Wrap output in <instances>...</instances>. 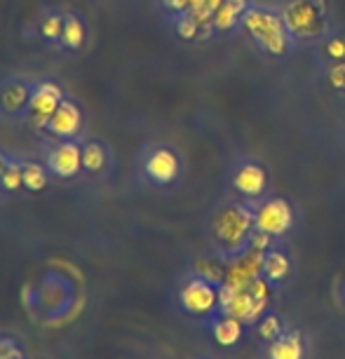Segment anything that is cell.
<instances>
[{
    "instance_id": "cell-12",
    "label": "cell",
    "mask_w": 345,
    "mask_h": 359,
    "mask_svg": "<svg viewBox=\"0 0 345 359\" xmlns=\"http://www.w3.org/2000/svg\"><path fill=\"white\" fill-rule=\"evenodd\" d=\"M80 123H83L80 108L76 104H71V101H62V106L50 118V130L57 137H73L80 130Z\"/></svg>"
},
{
    "instance_id": "cell-21",
    "label": "cell",
    "mask_w": 345,
    "mask_h": 359,
    "mask_svg": "<svg viewBox=\"0 0 345 359\" xmlns=\"http://www.w3.org/2000/svg\"><path fill=\"white\" fill-rule=\"evenodd\" d=\"M106 165V153L99 144H90L83 148V167L90 172H99Z\"/></svg>"
},
{
    "instance_id": "cell-28",
    "label": "cell",
    "mask_w": 345,
    "mask_h": 359,
    "mask_svg": "<svg viewBox=\"0 0 345 359\" xmlns=\"http://www.w3.org/2000/svg\"><path fill=\"white\" fill-rule=\"evenodd\" d=\"M327 57L331 59V62H343L345 59V40H341V38L331 40V43L327 45Z\"/></svg>"
},
{
    "instance_id": "cell-14",
    "label": "cell",
    "mask_w": 345,
    "mask_h": 359,
    "mask_svg": "<svg viewBox=\"0 0 345 359\" xmlns=\"http://www.w3.org/2000/svg\"><path fill=\"white\" fill-rule=\"evenodd\" d=\"M270 359H303V343L299 334H282L270 343Z\"/></svg>"
},
{
    "instance_id": "cell-31",
    "label": "cell",
    "mask_w": 345,
    "mask_h": 359,
    "mask_svg": "<svg viewBox=\"0 0 345 359\" xmlns=\"http://www.w3.org/2000/svg\"><path fill=\"white\" fill-rule=\"evenodd\" d=\"M162 3L169 12H177V15H186L191 10V0H162Z\"/></svg>"
},
{
    "instance_id": "cell-16",
    "label": "cell",
    "mask_w": 345,
    "mask_h": 359,
    "mask_svg": "<svg viewBox=\"0 0 345 359\" xmlns=\"http://www.w3.org/2000/svg\"><path fill=\"white\" fill-rule=\"evenodd\" d=\"M292 270V263L282 252H266L263 254V270L261 275L266 277L268 282H280L289 275Z\"/></svg>"
},
{
    "instance_id": "cell-23",
    "label": "cell",
    "mask_w": 345,
    "mask_h": 359,
    "mask_svg": "<svg viewBox=\"0 0 345 359\" xmlns=\"http://www.w3.org/2000/svg\"><path fill=\"white\" fill-rule=\"evenodd\" d=\"M198 270H200V277L205 280L214 282V284H221L223 282V275H226V266H221L219 261L214 259H205L198 263Z\"/></svg>"
},
{
    "instance_id": "cell-7",
    "label": "cell",
    "mask_w": 345,
    "mask_h": 359,
    "mask_svg": "<svg viewBox=\"0 0 345 359\" xmlns=\"http://www.w3.org/2000/svg\"><path fill=\"white\" fill-rule=\"evenodd\" d=\"M181 306L191 315H209L219 308V289L205 277H195L181 289Z\"/></svg>"
},
{
    "instance_id": "cell-1",
    "label": "cell",
    "mask_w": 345,
    "mask_h": 359,
    "mask_svg": "<svg viewBox=\"0 0 345 359\" xmlns=\"http://www.w3.org/2000/svg\"><path fill=\"white\" fill-rule=\"evenodd\" d=\"M242 26L249 33V38L270 57H284L292 52V33L284 24L282 15L268 8H249L242 17Z\"/></svg>"
},
{
    "instance_id": "cell-10",
    "label": "cell",
    "mask_w": 345,
    "mask_h": 359,
    "mask_svg": "<svg viewBox=\"0 0 345 359\" xmlns=\"http://www.w3.org/2000/svg\"><path fill=\"white\" fill-rule=\"evenodd\" d=\"M146 174L155 184H172L179 176V158L167 148H158L146 162Z\"/></svg>"
},
{
    "instance_id": "cell-11",
    "label": "cell",
    "mask_w": 345,
    "mask_h": 359,
    "mask_svg": "<svg viewBox=\"0 0 345 359\" xmlns=\"http://www.w3.org/2000/svg\"><path fill=\"white\" fill-rule=\"evenodd\" d=\"M50 167L52 172L62 179H69V176H76L83 167V151L76 144H62L57 146L50 155Z\"/></svg>"
},
{
    "instance_id": "cell-24",
    "label": "cell",
    "mask_w": 345,
    "mask_h": 359,
    "mask_svg": "<svg viewBox=\"0 0 345 359\" xmlns=\"http://www.w3.org/2000/svg\"><path fill=\"white\" fill-rule=\"evenodd\" d=\"M0 184L5 191H17L19 186H24V169L19 165H8L0 174Z\"/></svg>"
},
{
    "instance_id": "cell-3",
    "label": "cell",
    "mask_w": 345,
    "mask_h": 359,
    "mask_svg": "<svg viewBox=\"0 0 345 359\" xmlns=\"http://www.w3.org/2000/svg\"><path fill=\"white\" fill-rule=\"evenodd\" d=\"M282 19L296 40H315L327 31V0H287Z\"/></svg>"
},
{
    "instance_id": "cell-5",
    "label": "cell",
    "mask_w": 345,
    "mask_h": 359,
    "mask_svg": "<svg viewBox=\"0 0 345 359\" xmlns=\"http://www.w3.org/2000/svg\"><path fill=\"white\" fill-rule=\"evenodd\" d=\"M292 226H294V209L282 198H270L266 202H261L259 209L254 212V228L270 237H280L284 233H289Z\"/></svg>"
},
{
    "instance_id": "cell-26",
    "label": "cell",
    "mask_w": 345,
    "mask_h": 359,
    "mask_svg": "<svg viewBox=\"0 0 345 359\" xmlns=\"http://www.w3.org/2000/svg\"><path fill=\"white\" fill-rule=\"evenodd\" d=\"M62 31H64V19L57 17V15L47 17L45 22H43V26H40V33H43L47 40L62 38Z\"/></svg>"
},
{
    "instance_id": "cell-2",
    "label": "cell",
    "mask_w": 345,
    "mask_h": 359,
    "mask_svg": "<svg viewBox=\"0 0 345 359\" xmlns=\"http://www.w3.org/2000/svg\"><path fill=\"white\" fill-rule=\"evenodd\" d=\"M270 287L266 277H259L247 287H223L219 289V308L223 315L238 317L242 322H259L268 308Z\"/></svg>"
},
{
    "instance_id": "cell-4",
    "label": "cell",
    "mask_w": 345,
    "mask_h": 359,
    "mask_svg": "<svg viewBox=\"0 0 345 359\" xmlns=\"http://www.w3.org/2000/svg\"><path fill=\"white\" fill-rule=\"evenodd\" d=\"M254 230V214L242 205H228L214 216V235L230 254H240L249 247Z\"/></svg>"
},
{
    "instance_id": "cell-18",
    "label": "cell",
    "mask_w": 345,
    "mask_h": 359,
    "mask_svg": "<svg viewBox=\"0 0 345 359\" xmlns=\"http://www.w3.org/2000/svg\"><path fill=\"white\" fill-rule=\"evenodd\" d=\"M221 3L223 0H191L188 15H193L205 29L212 31V17H214V12L221 8Z\"/></svg>"
},
{
    "instance_id": "cell-13",
    "label": "cell",
    "mask_w": 345,
    "mask_h": 359,
    "mask_svg": "<svg viewBox=\"0 0 345 359\" xmlns=\"http://www.w3.org/2000/svg\"><path fill=\"white\" fill-rule=\"evenodd\" d=\"M249 3L247 0H223L221 8L214 12L212 26L216 31H230L233 26L242 24V17L247 15Z\"/></svg>"
},
{
    "instance_id": "cell-6",
    "label": "cell",
    "mask_w": 345,
    "mask_h": 359,
    "mask_svg": "<svg viewBox=\"0 0 345 359\" xmlns=\"http://www.w3.org/2000/svg\"><path fill=\"white\" fill-rule=\"evenodd\" d=\"M263 254L254 247H247L245 252L235 254L233 261L226 263V275H223V287H247L261 277L263 270Z\"/></svg>"
},
{
    "instance_id": "cell-19",
    "label": "cell",
    "mask_w": 345,
    "mask_h": 359,
    "mask_svg": "<svg viewBox=\"0 0 345 359\" xmlns=\"http://www.w3.org/2000/svg\"><path fill=\"white\" fill-rule=\"evenodd\" d=\"M85 40V26L80 19L76 17H66L64 19V31H62V43L66 47H71V50H76V47L83 45Z\"/></svg>"
},
{
    "instance_id": "cell-32",
    "label": "cell",
    "mask_w": 345,
    "mask_h": 359,
    "mask_svg": "<svg viewBox=\"0 0 345 359\" xmlns=\"http://www.w3.org/2000/svg\"><path fill=\"white\" fill-rule=\"evenodd\" d=\"M5 167H8V165H5V162H3V155H0V174H3V169Z\"/></svg>"
},
{
    "instance_id": "cell-27",
    "label": "cell",
    "mask_w": 345,
    "mask_h": 359,
    "mask_svg": "<svg viewBox=\"0 0 345 359\" xmlns=\"http://www.w3.org/2000/svg\"><path fill=\"white\" fill-rule=\"evenodd\" d=\"M327 76H329L331 87H336V90H345V59H343V62L331 64Z\"/></svg>"
},
{
    "instance_id": "cell-29",
    "label": "cell",
    "mask_w": 345,
    "mask_h": 359,
    "mask_svg": "<svg viewBox=\"0 0 345 359\" xmlns=\"http://www.w3.org/2000/svg\"><path fill=\"white\" fill-rule=\"evenodd\" d=\"M0 359H24V352L12 341H0Z\"/></svg>"
},
{
    "instance_id": "cell-8",
    "label": "cell",
    "mask_w": 345,
    "mask_h": 359,
    "mask_svg": "<svg viewBox=\"0 0 345 359\" xmlns=\"http://www.w3.org/2000/svg\"><path fill=\"white\" fill-rule=\"evenodd\" d=\"M62 90H59L54 83H40L36 90L31 92V113L33 120H36V127H50V118L52 113L62 106Z\"/></svg>"
},
{
    "instance_id": "cell-9",
    "label": "cell",
    "mask_w": 345,
    "mask_h": 359,
    "mask_svg": "<svg viewBox=\"0 0 345 359\" xmlns=\"http://www.w3.org/2000/svg\"><path fill=\"white\" fill-rule=\"evenodd\" d=\"M233 186L238 188L242 195H249V198H259V195L266 193L268 186V174L266 169L256 162H245L238 172H235Z\"/></svg>"
},
{
    "instance_id": "cell-15",
    "label": "cell",
    "mask_w": 345,
    "mask_h": 359,
    "mask_svg": "<svg viewBox=\"0 0 345 359\" xmlns=\"http://www.w3.org/2000/svg\"><path fill=\"white\" fill-rule=\"evenodd\" d=\"M242 320L238 317H230V315H223L219 322L214 324V341L223 345V348H230L235 345L242 338Z\"/></svg>"
},
{
    "instance_id": "cell-17",
    "label": "cell",
    "mask_w": 345,
    "mask_h": 359,
    "mask_svg": "<svg viewBox=\"0 0 345 359\" xmlns=\"http://www.w3.org/2000/svg\"><path fill=\"white\" fill-rule=\"evenodd\" d=\"M29 101H31V90L22 83H10L3 92H0V104H3V108L8 113L22 111Z\"/></svg>"
},
{
    "instance_id": "cell-25",
    "label": "cell",
    "mask_w": 345,
    "mask_h": 359,
    "mask_svg": "<svg viewBox=\"0 0 345 359\" xmlns=\"http://www.w3.org/2000/svg\"><path fill=\"white\" fill-rule=\"evenodd\" d=\"M259 336L263 338V341H268V343H273L275 338H280L282 336L280 320H277L275 315H266V317H263V320L259 322Z\"/></svg>"
},
{
    "instance_id": "cell-22",
    "label": "cell",
    "mask_w": 345,
    "mask_h": 359,
    "mask_svg": "<svg viewBox=\"0 0 345 359\" xmlns=\"http://www.w3.org/2000/svg\"><path fill=\"white\" fill-rule=\"evenodd\" d=\"M200 31H209V29H205L198 19H195L193 15H181V19H179V24H177V33L184 40H195V38H200Z\"/></svg>"
},
{
    "instance_id": "cell-20",
    "label": "cell",
    "mask_w": 345,
    "mask_h": 359,
    "mask_svg": "<svg viewBox=\"0 0 345 359\" xmlns=\"http://www.w3.org/2000/svg\"><path fill=\"white\" fill-rule=\"evenodd\" d=\"M24 186L29 188V191H43L47 186V174L45 169L36 165V162H29V165H24Z\"/></svg>"
},
{
    "instance_id": "cell-30",
    "label": "cell",
    "mask_w": 345,
    "mask_h": 359,
    "mask_svg": "<svg viewBox=\"0 0 345 359\" xmlns=\"http://www.w3.org/2000/svg\"><path fill=\"white\" fill-rule=\"evenodd\" d=\"M249 247H254V249H259V252H268V247H270V235L266 233H256L252 235V240H249Z\"/></svg>"
}]
</instances>
